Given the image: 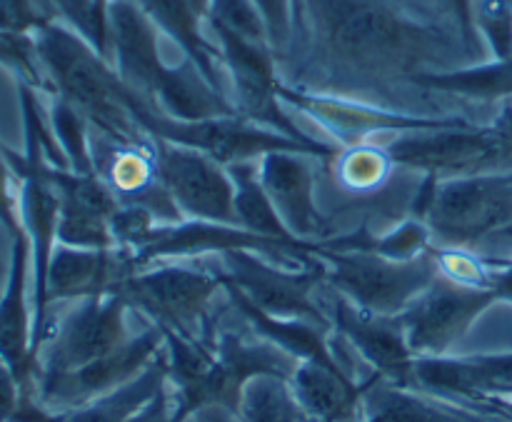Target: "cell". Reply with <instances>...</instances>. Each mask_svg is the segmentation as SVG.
Here are the masks:
<instances>
[{
  "mask_svg": "<svg viewBox=\"0 0 512 422\" xmlns=\"http://www.w3.org/2000/svg\"><path fill=\"white\" fill-rule=\"evenodd\" d=\"M115 0H93V5H95V10H98L100 15H105V18H108V13H110V5H113Z\"/></svg>",
  "mask_w": 512,
  "mask_h": 422,
  "instance_id": "cell-45",
  "label": "cell"
},
{
  "mask_svg": "<svg viewBox=\"0 0 512 422\" xmlns=\"http://www.w3.org/2000/svg\"><path fill=\"white\" fill-rule=\"evenodd\" d=\"M503 235H505V238H510V240H512V228H508V230H505V233H503Z\"/></svg>",
  "mask_w": 512,
  "mask_h": 422,
  "instance_id": "cell-47",
  "label": "cell"
},
{
  "mask_svg": "<svg viewBox=\"0 0 512 422\" xmlns=\"http://www.w3.org/2000/svg\"><path fill=\"white\" fill-rule=\"evenodd\" d=\"M325 315L350 348L370 365L375 375L390 385L413 390L415 353L410 350L405 328L398 315H378L358 308L330 288L328 298H318Z\"/></svg>",
  "mask_w": 512,
  "mask_h": 422,
  "instance_id": "cell-17",
  "label": "cell"
},
{
  "mask_svg": "<svg viewBox=\"0 0 512 422\" xmlns=\"http://www.w3.org/2000/svg\"><path fill=\"white\" fill-rule=\"evenodd\" d=\"M220 290L218 270L158 260L128 275L113 293L123 295L130 310L148 318L150 325L213 343L210 305Z\"/></svg>",
  "mask_w": 512,
  "mask_h": 422,
  "instance_id": "cell-6",
  "label": "cell"
},
{
  "mask_svg": "<svg viewBox=\"0 0 512 422\" xmlns=\"http://www.w3.org/2000/svg\"><path fill=\"white\" fill-rule=\"evenodd\" d=\"M480 60L440 13L403 0H298L285 83L398 105L418 75ZM403 110V108H400Z\"/></svg>",
  "mask_w": 512,
  "mask_h": 422,
  "instance_id": "cell-1",
  "label": "cell"
},
{
  "mask_svg": "<svg viewBox=\"0 0 512 422\" xmlns=\"http://www.w3.org/2000/svg\"><path fill=\"white\" fill-rule=\"evenodd\" d=\"M215 258L220 260V280L235 285L263 313L333 328L323 305L315 298L318 285L325 283V265L320 258L300 268L278 263L253 250H230Z\"/></svg>",
  "mask_w": 512,
  "mask_h": 422,
  "instance_id": "cell-11",
  "label": "cell"
},
{
  "mask_svg": "<svg viewBox=\"0 0 512 422\" xmlns=\"http://www.w3.org/2000/svg\"><path fill=\"white\" fill-rule=\"evenodd\" d=\"M265 23L268 43L278 55V63L290 53L295 38V20H298V0H253Z\"/></svg>",
  "mask_w": 512,
  "mask_h": 422,
  "instance_id": "cell-37",
  "label": "cell"
},
{
  "mask_svg": "<svg viewBox=\"0 0 512 422\" xmlns=\"http://www.w3.org/2000/svg\"><path fill=\"white\" fill-rule=\"evenodd\" d=\"M0 68L8 70L15 83L28 85L40 95H50L48 75L40 63L35 35L0 33Z\"/></svg>",
  "mask_w": 512,
  "mask_h": 422,
  "instance_id": "cell-33",
  "label": "cell"
},
{
  "mask_svg": "<svg viewBox=\"0 0 512 422\" xmlns=\"http://www.w3.org/2000/svg\"><path fill=\"white\" fill-rule=\"evenodd\" d=\"M433 248L435 240L430 228L423 220L413 218V215H408L403 223L393 225V228L380 235H373L365 228L363 245H360V250H370V253H378L390 260H415L420 255L430 253Z\"/></svg>",
  "mask_w": 512,
  "mask_h": 422,
  "instance_id": "cell-32",
  "label": "cell"
},
{
  "mask_svg": "<svg viewBox=\"0 0 512 422\" xmlns=\"http://www.w3.org/2000/svg\"><path fill=\"white\" fill-rule=\"evenodd\" d=\"M380 375L370 373L365 380H353L343 370H330L318 363H298L288 380L290 395L303 415L323 422H363L365 398Z\"/></svg>",
  "mask_w": 512,
  "mask_h": 422,
  "instance_id": "cell-24",
  "label": "cell"
},
{
  "mask_svg": "<svg viewBox=\"0 0 512 422\" xmlns=\"http://www.w3.org/2000/svg\"><path fill=\"white\" fill-rule=\"evenodd\" d=\"M208 30L218 43L220 60L228 75L230 103L235 105L240 118L273 128L295 140H313L293 123L280 100L278 88L283 78H280V63L273 48L260 40L243 38L223 25L208 23Z\"/></svg>",
  "mask_w": 512,
  "mask_h": 422,
  "instance_id": "cell-13",
  "label": "cell"
},
{
  "mask_svg": "<svg viewBox=\"0 0 512 422\" xmlns=\"http://www.w3.org/2000/svg\"><path fill=\"white\" fill-rule=\"evenodd\" d=\"M365 405L370 410L368 415H375L380 422H483L465 405L458 408V403L433 398L420 390L398 388L383 378L375 380Z\"/></svg>",
  "mask_w": 512,
  "mask_h": 422,
  "instance_id": "cell-27",
  "label": "cell"
},
{
  "mask_svg": "<svg viewBox=\"0 0 512 422\" xmlns=\"http://www.w3.org/2000/svg\"><path fill=\"white\" fill-rule=\"evenodd\" d=\"M223 290L228 295L230 305L240 313V318L250 325L258 338L268 340L275 348H280L283 353H288L290 358H295L298 363H318L325 365L330 370H343L338 355L330 348V333L333 328L320 323H310V320H293V318H275V315L263 313L258 305L250 303L243 293H240L235 285L225 283Z\"/></svg>",
  "mask_w": 512,
  "mask_h": 422,
  "instance_id": "cell-25",
  "label": "cell"
},
{
  "mask_svg": "<svg viewBox=\"0 0 512 422\" xmlns=\"http://www.w3.org/2000/svg\"><path fill=\"white\" fill-rule=\"evenodd\" d=\"M160 225H163V220L145 205L120 203L113 220H110V233H113L115 248L135 255L153 240Z\"/></svg>",
  "mask_w": 512,
  "mask_h": 422,
  "instance_id": "cell-35",
  "label": "cell"
},
{
  "mask_svg": "<svg viewBox=\"0 0 512 422\" xmlns=\"http://www.w3.org/2000/svg\"><path fill=\"white\" fill-rule=\"evenodd\" d=\"M395 170L393 160L380 143L345 145L335 155V175L345 190L370 193L378 190Z\"/></svg>",
  "mask_w": 512,
  "mask_h": 422,
  "instance_id": "cell-30",
  "label": "cell"
},
{
  "mask_svg": "<svg viewBox=\"0 0 512 422\" xmlns=\"http://www.w3.org/2000/svg\"><path fill=\"white\" fill-rule=\"evenodd\" d=\"M130 110H133L140 130L148 138L195 148L218 160L225 168L238 163H253V160H260L275 150H295V153L313 155L318 160H335V155L340 153V145L323 143V140H295L290 135L278 133V130L240 118V115H223V118L208 120H175L155 110L148 100H143L133 90H130Z\"/></svg>",
  "mask_w": 512,
  "mask_h": 422,
  "instance_id": "cell-5",
  "label": "cell"
},
{
  "mask_svg": "<svg viewBox=\"0 0 512 422\" xmlns=\"http://www.w3.org/2000/svg\"><path fill=\"white\" fill-rule=\"evenodd\" d=\"M48 100L50 130H53V138L68 168L78 175H98L93 153V128L85 115L58 95H50Z\"/></svg>",
  "mask_w": 512,
  "mask_h": 422,
  "instance_id": "cell-29",
  "label": "cell"
},
{
  "mask_svg": "<svg viewBox=\"0 0 512 422\" xmlns=\"http://www.w3.org/2000/svg\"><path fill=\"white\" fill-rule=\"evenodd\" d=\"M435 3H438L440 13L460 30V35L470 45V50L480 60L488 58V50H485L483 40H480L478 28H475V0H435Z\"/></svg>",
  "mask_w": 512,
  "mask_h": 422,
  "instance_id": "cell-38",
  "label": "cell"
},
{
  "mask_svg": "<svg viewBox=\"0 0 512 422\" xmlns=\"http://www.w3.org/2000/svg\"><path fill=\"white\" fill-rule=\"evenodd\" d=\"M135 3L153 20L160 35L173 40L183 58L190 60L213 88L230 98L228 75L220 60L218 43L205 35L210 0H135Z\"/></svg>",
  "mask_w": 512,
  "mask_h": 422,
  "instance_id": "cell-23",
  "label": "cell"
},
{
  "mask_svg": "<svg viewBox=\"0 0 512 422\" xmlns=\"http://www.w3.org/2000/svg\"><path fill=\"white\" fill-rule=\"evenodd\" d=\"M413 88L473 103H508L512 100V58H485L418 75Z\"/></svg>",
  "mask_w": 512,
  "mask_h": 422,
  "instance_id": "cell-26",
  "label": "cell"
},
{
  "mask_svg": "<svg viewBox=\"0 0 512 422\" xmlns=\"http://www.w3.org/2000/svg\"><path fill=\"white\" fill-rule=\"evenodd\" d=\"M325 285L358 308L400 315L440 275L435 248L415 260H390L370 250H320Z\"/></svg>",
  "mask_w": 512,
  "mask_h": 422,
  "instance_id": "cell-8",
  "label": "cell"
},
{
  "mask_svg": "<svg viewBox=\"0 0 512 422\" xmlns=\"http://www.w3.org/2000/svg\"><path fill=\"white\" fill-rule=\"evenodd\" d=\"M490 260V290H495L500 303L512 305V260Z\"/></svg>",
  "mask_w": 512,
  "mask_h": 422,
  "instance_id": "cell-42",
  "label": "cell"
},
{
  "mask_svg": "<svg viewBox=\"0 0 512 422\" xmlns=\"http://www.w3.org/2000/svg\"><path fill=\"white\" fill-rule=\"evenodd\" d=\"M108 60L120 80L155 110L175 120L238 115L225 93L205 80L190 60L168 65L160 55V30L135 0H115L108 13Z\"/></svg>",
  "mask_w": 512,
  "mask_h": 422,
  "instance_id": "cell-2",
  "label": "cell"
},
{
  "mask_svg": "<svg viewBox=\"0 0 512 422\" xmlns=\"http://www.w3.org/2000/svg\"><path fill=\"white\" fill-rule=\"evenodd\" d=\"M413 390L458 405L512 395V353L435 355L415 360Z\"/></svg>",
  "mask_w": 512,
  "mask_h": 422,
  "instance_id": "cell-18",
  "label": "cell"
},
{
  "mask_svg": "<svg viewBox=\"0 0 512 422\" xmlns=\"http://www.w3.org/2000/svg\"><path fill=\"white\" fill-rule=\"evenodd\" d=\"M155 178L183 218L238 225L235 183L225 165L195 148L153 140Z\"/></svg>",
  "mask_w": 512,
  "mask_h": 422,
  "instance_id": "cell-16",
  "label": "cell"
},
{
  "mask_svg": "<svg viewBox=\"0 0 512 422\" xmlns=\"http://www.w3.org/2000/svg\"><path fill=\"white\" fill-rule=\"evenodd\" d=\"M228 170L235 183V218H238L240 228L263 235V238L283 240V243H315V240H298L285 228L283 218L270 203L258 178V160L230 165Z\"/></svg>",
  "mask_w": 512,
  "mask_h": 422,
  "instance_id": "cell-28",
  "label": "cell"
},
{
  "mask_svg": "<svg viewBox=\"0 0 512 422\" xmlns=\"http://www.w3.org/2000/svg\"><path fill=\"white\" fill-rule=\"evenodd\" d=\"M280 100L285 108H295L300 115L318 123L340 148L358 143H378L398 133L410 130H433L448 128L460 123L458 115H425L410 113V110L390 108V105L373 103V100L350 98V95L323 93V90H308L280 80Z\"/></svg>",
  "mask_w": 512,
  "mask_h": 422,
  "instance_id": "cell-10",
  "label": "cell"
},
{
  "mask_svg": "<svg viewBox=\"0 0 512 422\" xmlns=\"http://www.w3.org/2000/svg\"><path fill=\"white\" fill-rule=\"evenodd\" d=\"M298 360L263 338L223 330L213 338V363L198 385L183 395H173V413L180 422H188L203 410H225L238 418L243 395L253 380L278 378L288 383Z\"/></svg>",
  "mask_w": 512,
  "mask_h": 422,
  "instance_id": "cell-7",
  "label": "cell"
},
{
  "mask_svg": "<svg viewBox=\"0 0 512 422\" xmlns=\"http://www.w3.org/2000/svg\"><path fill=\"white\" fill-rule=\"evenodd\" d=\"M475 28L488 58H512V0H475Z\"/></svg>",
  "mask_w": 512,
  "mask_h": 422,
  "instance_id": "cell-34",
  "label": "cell"
},
{
  "mask_svg": "<svg viewBox=\"0 0 512 422\" xmlns=\"http://www.w3.org/2000/svg\"><path fill=\"white\" fill-rule=\"evenodd\" d=\"M490 130H493L500 148H503V153L508 155V160L512 163V100H508V103L503 105V110L495 115V120L490 123Z\"/></svg>",
  "mask_w": 512,
  "mask_h": 422,
  "instance_id": "cell-43",
  "label": "cell"
},
{
  "mask_svg": "<svg viewBox=\"0 0 512 422\" xmlns=\"http://www.w3.org/2000/svg\"><path fill=\"white\" fill-rule=\"evenodd\" d=\"M33 275L30 243L23 235L10 238V265L0 290V360L20 380L25 393L33 390L38 355L33 345V305L28 303V280Z\"/></svg>",
  "mask_w": 512,
  "mask_h": 422,
  "instance_id": "cell-21",
  "label": "cell"
},
{
  "mask_svg": "<svg viewBox=\"0 0 512 422\" xmlns=\"http://www.w3.org/2000/svg\"><path fill=\"white\" fill-rule=\"evenodd\" d=\"M298 405L288 383L278 378H260L248 385L240 405V422H298Z\"/></svg>",
  "mask_w": 512,
  "mask_h": 422,
  "instance_id": "cell-31",
  "label": "cell"
},
{
  "mask_svg": "<svg viewBox=\"0 0 512 422\" xmlns=\"http://www.w3.org/2000/svg\"><path fill=\"white\" fill-rule=\"evenodd\" d=\"M0 225L8 230L10 238L23 235V223H20L18 210V180L5 160L3 143H0Z\"/></svg>",
  "mask_w": 512,
  "mask_h": 422,
  "instance_id": "cell-39",
  "label": "cell"
},
{
  "mask_svg": "<svg viewBox=\"0 0 512 422\" xmlns=\"http://www.w3.org/2000/svg\"><path fill=\"white\" fill-rule=\"evenodd\" d=\"M163 345L160 328L148 325L143 333L133 335L118 350L83 365V368L58 375H35L33 395L43 408L53 410V413L83 408V405L133 383L163 355Z\"/></svg>",
  "mask_w": 512,
  "mask_h": 422,
  "instance_id": "cell-15",
  "label": "cell"
},
{
  "mask_svg": "<svg viewBox=\"0 0 512 422\" xmlns=\"http://www.w3.org/2000/svg\"><path fill=\"white\" fill-rule=\"evenodd\" d=\"M498 303L495 290L460 285L438 275L398 318L415 358H435L453 353L455 345L463 343L473 325Z\"/></svg>",
  "mask_w": 512,
  "mask_h": 422,
  "instance_id": "cell-14",
  "label": "cell"
},
{
  "mask_svg": "<svg viewBox=\"0 0 512 422\" xmlns=\"http://www.w3.org/2000/svg\"><path fill=\"white\" fill-rule=\"evenodd\" d=\"M133 253L120 248H73V245H55L48 265L45 293L48 305L75 303V300L108 295L135 273Z\"/></svg>",
  "mask_w": 512,
  "mask_h": 422,
  "instance_id": "cell-22",
  "label": "cell"
},
{
  "mask_svg": "<svg viewBox=\"0 0 512 422\" xmlns=\"http://www.w3.org/2000/svg\"><path fill=\"white\" fill-rule=\"evenodd\" d=\"M410 215L428 225L435 245L473 250L512 228V170L445 180L423 175Z\"/></svg>",
  "mask_w": 512,
  "mask_h": 422,
  "instance_id": "cell-4",
  "label": "cell"
},
{
  "mask_svg": "<svg viewBox=\"0 0 512 422\" xmlns=\"http://www.w3.org/2000/svg\"><path fill=\"white\" fill-rule=\"evenodd\" d=\"M378 143L390 155L395 168L435 175L440 180L512 170V163L490 125H478L468 118L448 128L390 135Z\"/></svg>",
  "mask_w": 512,
  "mask_h": 422,
  "instance_id": "cell-9",
  "label": "cell"
},
{
  "mask_svg": "<svg viewBox=\"0 0 512 422\" xmlns=\"http://www.w3.org/2000/svg\"><path fill=\"white\" fill-rule=\"evenodd\" d=\"M315 160L295 150H275L258 160L260 183L298 240H325L328 230V218L315 198Z\"/></svg>",
  "mask_w": 512,
  "mask_h": 422,
  "instance_id": "cell-20",
  "label": "cell"
},
{
  "mask_svg": "<svg viewBox=\"0 0 512 422\" xmlns=\"http://www.w3.org/2000/svg\"><path fill=\"white\" fill-rule=\"evenodd\" d=\"M130 305L120 293L75 300L73 308L50 325L38 350L35 375H58L105 358L128 343Z\"/></svg>",
  "mask_w": 512,
  "mask_h": 422,
  "instance_id": "cell-12",
  "label": "cell"
},
{
  "mask_svg": "<svg viewBox=\"0 0 512 422\" xmlns=\"http://www.w3.org/2000/svg\"><path fill=\"white\" fill-rule=\"evenodd\" d=\"M298 422H323V420H315V418H310V415L300 413V415H298ZM363 422H380V420L375 418V415H368V418H365Z\"/></svg>",
  "mask_w": 512,
  "mask_h": 422,
  "instance_id": "cell-46",
  "label": "cell"
},
{
  "mask_svg": "<svg viewBox=\"0 0 512 422\" xmlns=\"http://www.w3.org/2000/svg\"><path fill=\"white\" fill-rule=\"evenodd\" d=\"M125 422H180L173 413V393H170V385L165 383L143 408L135 410Z\"/></svg>",
  "mask_w": 512,
  "mask_h": 422,
  "instance_id": "cell-40",
  "label": "cell"
},
{
  "mask_svg": "<svg viewBox=\"0 0 512 422\" xmlns=\"http://www.w3.org/2000/svg\"><path fill=\"white\" fill-rule=\"evenodd\" d=\"M23 385L15 378L13 370L0 360V422L13 420L15 410H18L20 400H23Z\"/></svg>",
  "mask_w": 512,
  "mask_h": 422,
  "instance_id": "cell-41",
  "label": "cell"
},
{
  "mask_svg": "<svg viewBox=\"0 0 512 422\" xmlns=\"http://www.w3.org/2000/svg\"><path fill=\"white\" fill-rule=\"evenodd\" d=\"M208 23L223 25V28L243 35V38L268 43L265 23L253 0H210Z\"/></svg>",
  "mask_w": 512,
  "mask_h": 422,
  "instance_id": "cell-36",
  "label": "cell"
},
{
  "mask_svg": "<svg viewBox=\"0 0 512 422\" xmlns=\"http://www.w3.org/2000/svg\"><path fill=\"white\" fill-rule=\"evenodd\" d=\"M403 3H410V5H415V8H420V10H430V13H440V8H438V3H435V0H403ZM443 15V13H440ZM445 18V15H443Z\"/></svg>",
  "mask_w": 512,
  "mask_h": 422,
  "instance_id": "cell-44",
  "label": "cell"
},
{
  "mask_svg": "<svg viewBox=\"0 0 512 422\" xmlns=\"http://www.w3.org/2000/svg\"><path fill=\"white\" fill-rule=\"evenodd\" d=\"M35 45L48 75L50 95L80 110L98 138L125 148L153 145V138L140 130L130 110V88L120 80L113 63L78 30L63 20H53L35 33Z\"/></svg>",
  "mask_w": 512,
  "mask_h": 422,
  "instance_id": "cell-3",
  "label": "cell"
},
{
  "mask_svg": "<svg viewBox=\"0 0 512 422\" xmlns=\"http://www.w3.org/2000/svg\"><path fill=\"white\" fill-rule=\"evenodd\" d=\"M48 180L60 200L58 243L73 248H115L110 220L120 198L100 175H78L68 168L45 165Z\"/></svg>",
  "mask_w": 512,
  "mask_h": 422,
  "instance_id": "cell-19",
  "label": "cell"
}]
</instances>
